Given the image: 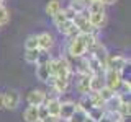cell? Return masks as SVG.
<instances>
[{
	"label": "cell",
	"instance_id": "obj_1",
	"mask_svg": "<svg viewBox=\"0 0 131 122\" xmlns=\"http://www.w3.org/2000/svg\"><path fill=\"white\" fill-rule=\"evenodd\" d=\"M67 52H69V55H71L72 59H82V57H85L87 49H85L84 39H82L80 34L71 38V41H69V44H67Z\"/></svg>",
	"mask_w": 131,
	"mask_h": 122
},
{
	"label": "cell",
	"instance_id": "obj_2",
	"mask_svg": "<svg viewBox=\"0 0 131 122\" xmlns=\"http://www.w3.org/2000/svg\"><path fill=\"white\" fill-rule=\"evenodd\" d=\"M128 65H129V59H126L123 55H112L110 54L108 59H106V70H113V72L121 73Z\"/></svg>",
	"mask_w": 131,
	"mask_h": 122
},
{
	"label": "cell",
	"instance_id": "obj_3",
	"mask_svg": "<svg viewBox=\"0 0 131 122\" xmlns=\"http://www.w3.org/2000/svg\"><path fill=\"white\" fill-rule=\"evenodd\" d=\"M2 99H3V108L8 109V111H15L20 104L21 96H20V93L16 89H8L2 95Z\"/></svg>",
	"mask_w": 131,
	"mask_h": 122
},
{
	"label": "cell",
	"instance_id": "obj_4",
	"mask_svg": "<svg viewBox=\"0 0 131 122\" xmlns=\"http://www.w3.org/2000/svg\"><path fill=\"white\" fill-rule=\"evenodd\" d=\"M103 80H105V86L116 93L118 88H120V85H121V81H123V77H121V73H118V72L105 70L103 72Z\"/></svg>",
	"mask_w": 131,
	"mask_h": 122
},
{
	"label": "cell",
	"instance_id": "obj_5",
	"mask_svg": "<svg viewBox=\"0 0 131 122\" xmlns=\"http://www.w3.org/2000/svg\"><path fill=\"white\" fill-rule=\"evenodd\" d=\"M26 101L30 106H43L46 103V91H43V89H31L26 95Z\"/></svg>",
	"mask_w": 131,
	"mask_h": 122
},
{
	"label": "cell",
	"instance_id": "obj_6",
	"mask_svg": "<svg viewBox=\"0 0 131 122\" xmlns=\"http://www.w3.org/2000/svg\"><path fill=\"white\" fill-rule=\"evenodd\" d=\"M90 54L95 57L98 62H100V65L106 70V59H108L110 54H108V51H106V47L103 46V44H102V42H97V46L92 49V52H90Z\"/></svg>",
	"mask_w": 131,
	"mask_h": 122
},
{
	"label": "cell",
	"instance_id": "obj_7",
	"mask_svg": "<svg viewBox=\"0 0 131 122\" xmlns=\"http://www.w3.org/2000/svg\"><path fill=\"white\" fill-rule=\"evenodd\" d=\"M52 46H54V36H52L51 33H48V31L39 33L38 34V49L39 51L48 52Z\"/></svg>",
	"mask_w": 131,
	"mask_h": 122
},
{
	"label": "cell",
	"instance_id": "obj_8",
	"mask_svg": "<svg viewBox=\"0 0 131 122\" xmlns=\"http://www.w3.org/2000/svg\"><path fill=\"white\" fill-rule=\"evenodd\" d=\"M89 23L92 24L93 29H102V28L106 24V13L102 11V13H89Z\"/></svg>",
	"mask_w": 131,
	"mask_h": 122
},
{
	"label": "cell",
	"instance_id": "obj_9",
	"mask_svg": "<svg viewBox=\"0 0 131 122\" xmlns=\"http://www.w3.org/2000/svg\"><path fill=\"white\" fill-rule=\"evenodd\" d=\"M74 111H75V103H72V101H66V103H62V101H61L59 119L69 122V119H71V116L74 114Z\"/></svg>",
	"mask_w": 131,
	"mask_h": 122
},
{
	"label": "cell",
	"instance_id": "obj_10",
	"mask_svg": "<svg viewBox=\"0 0 131 122\" xmlns=\"http://www.w3.org/2000/svg\"><path fill=\"white\" fill-rule=\"evenodd\" d=\"M57 31L62 33V34L69 36V38H74V36L79 34V29L75 28V24H74V21H71V20H66L64 23H61L59 26H56Z\"/></svg>",
	"mask_w": 131,
	"mask_h": 122
},
{
	"label": "cell",
	"instance_id": "obj_11",
	"mask_svg": "<svg viewBox=\"0 0 131 122\" xmlns=\"http://www.w3.org/2000/svg\"><path fill=\"white\" fill-rule=\"evenodd\" d=\"M90 77L92 75H79V80H77L75 88H77V91H79L82 96H85V95L90 93Z\"/></svg>",
	"mask_w": 131,
	"mask_h": 122
},
{
	"label": "cell",
	"instance_id": "obj_12",
	"mask_svg": "<svg viewBox=\"0 0 131 122\" xmlns=\"http://www.w3.org/2000/svg\"><path fill=\"white\" fill-rule=\"evenodd\" d=\"M39 106H28L23 112V119L26 122H39Z\"/></svg>",
	"mask_w": 131,
	"mask_h": 122
},
{
	"label": "cell",
	"instance_id": "obj_13",
	"mask_svg": "<svg viewBox=\"0 0 131 122\" xmlns=\"http://www.w3.org/2000/svg\"><path fill=\"white\" fill-rule=\"evenodd\" d=\"M46 111L49 116L52 117H59V109H61V99H46Z\"/></svg>",
	"mask_w": 131,
	"mask_h": 122
},
{
	"label": "cell",
	"instance_id": "obj_14",
	"mask_svg": "<svg viewBox=\"0 0 131 122\" xmlns=\"http://www.w3.org/2000/svg\"><path fill=\"white\" fill-rule=\"evenodd\" d=\"M102 88H105L103 75H92V77H90V91L98 93Z\"/></svg>",
	"mask_w": 131,
	"mask_h": 122
},
{
	"label": "cell",
	"instance_id": "obj_15",
	"mask_svg": "<svg viewBox=\"0 0 131 122\" xmlns=\"http://www.w3.org/2000/svg\"><path fill=\"white\" fill-rule=\"evenodd\" d=\"M49 68H48V64H41V65H36V78L43 83H46L49 80Z\"/></svg>",
	"mask_w": 131,
	"mask_h": 122
},
{
	"label": "cell",
	"instance_id": "obj_16",
	"mask_svg": "<svg viewBox=\"0 0 131 122\" xmlns=\"http://www.w3.org/2000/svg\"><path fill=\"white\" fill-rule=\"evenodd\" d=\"M116 112L120 114L121 117L128 119V117H129V114H131V103H129V99H125V98H123V101L120 103V106H118Z\"/></svg>",
	"mask_w": 131,
	"mask_h": 122
},
{
	"label": "cell",
	"instance_id": "obj_17",
	"mask_svg": "<svg viewBox=\"0 0 131 122\" xmlns=\"http://www.w3.org/2000/svg\"><path fill=\"white\" fill-rule=\"evenodd\" d=\"M44 10H46V15H49L52 18L56 13H59V11L62 10V8H61V2H59V0H49Z\"/></svg>",
	"mask_w": 131,
	"mask_h": 122
},
{
	"label": "cell",
	"instance_id": "obj_18",
	"mask_svg": "<svg viewBox=\"0 0 131 122\" xmlns=\"http://www.w3.org/2000/svg\"><path fill=\"white\" fill-rule=\"evenodd\" d=\"M89 99H90V103H92V108H97V109H105V101L100 98V95L95 91H90L89 93Z\"/></svg>",
	"mask_w": 131,
	"mask_h": 122
},
{
	"label": "cell",
	"instance_id": "obj_19",
	"mask_svg": "<svg viewBox=\"0 0 131 122\" xmlns=\"http://www.w3.org/2000/svg\"><path fill=\"white\" fill-rule=\"evenodd\" d=\"M87 7H89L87 0H72V2L69 3V8H72V10L75 11V15L85 11V10H87Z\"/></svg>",
	"mask_w": 131,
	"mask_h": 122
},
{
	"label": "cell",
	"instance_id": "obj_20",
	"mask_svg": "<svg viewBox=\"0 0 131 122\" xmlns=\"http://www.w3.org/2000/svg\"><path fill=\"white\" fill-rule=\"evenodd\" d=\"M89 116L85 111H82L80 108H77L75 106V111H74V114L71 116V119H69V122H87Z\"/></svg>",
	"mask_w": 131,
	"mask_h": 122
},
{
	"label": "cell",
	"instance_id": "obj_21",
	"mask_svg": "<svg viewBox=\"0 0 131 122\" xmlns=\"http://www.w3.org/2000/svg\"><path fill=\"white\" fill-rule=\"evenodd\" d=\"M87 116H89V119L92 120V122H100L102 119H103V116H105V109L92 108V109L87 112Z\"/></svg>",
	"mask_w": 131,
	"mask_h": 122
},
{
	"label": "cell",
	"instance_id": "obj_22",
	"mask_svg": "<svg viewBox=\"0 0 131 122\" xmlns=\"http://www.w3.org/2000/svg\"><path fill=\"white\" fill-rule=\"evenodd\" d=\"M41 51L39 49H31V51H25V62L28 64H36L39 59Z\"/></svg>",
	"mask_w": 131,
	"mask_h": 122
},
{
	"label": "cell",
	"instance_id": "obj_23",
	"mask_svg": "<svg viewBox=\"0 0 131 122\" xmlns=\"http://www.w3.org/2000/svg\"><path fill=\"white\" fill-rule=\"evenodd\" d=\"M31 49H38V34L28 36L25 41V51H31Z\"/></svg>",
	"mask_w": 131,
	"mask_h": 122
},
{
	"label": "cell",
	"instance_id": "obj_24",
	"mask_svg": "<svg viewBox=\"0 0 131 122\" xmlns=\"http://www.w3.org/2000/svg\"><path fill=\"white\" fill-rule=\"evenodd\" d=\"M77 108H80L82 111H85V112H89L90 109H92V103H90V99H89V96L85 95V96H82L80 99H79V103L75 104Z\"/></svg>",
	"mask_w": 131,
	"mask_h": 122
},
{
	"label": "cell",
	"instance_id": "obj_25",
	"mask_svg": "<svg viewBox=\"0 0 131 122\" xmlns=\"http://www.w3.org/2000/svg\"><path fill=\"white\" fill-rule=\"evenodd\" d=\"M87 11L89 13H102V11H105V5L100 2H92V3H89Z\"/></svg>",
	"mask_w": 131,
	"mask_h": 122
},
{
	"label": "cell",
	"instance_id": "obj_26",
	"mask_svg": "<svg viewBox=\"0 0 131 122\" xmlns=\"http://www.w3.org/2000/svg\"><path fill=\"white\" fill-rule=\"evenodd\" d=\"M98 95H100V98L106 103V101H110V99H112V98L115 96V91H112L110 88H106V86H105V88H102L100 91H98Z\"/></svg>",
	"mask_w": 131,
	"mask_h": 122
},
{
	"label": "cell",
	"instance_id": "obj_27",
	"mask_svg": "<svg viewBox=\"0 0 131 122\" xmlns=\"http://www.w3.org/2000/svg\"><path fill=\"white\" fill-rule=\"evenodd\" d=\"M8 20H10V11H8L7 7H2V8H0V26L7 24Z\"/></svg>",
	"mask_w": 131,
	"mask_h": 122
},
{
	"label": "cell",
	"instance_id": "obj_28",
	"mask_svg": "<svg viewBox=\"0 0 131 122\" xmlns=\"http://www.w3.org/2000/svg\"><path fill=\"white\" fill-rule=\"evenodd\" d=\"M66 20H67V18H66V15H64V11H62V10H61L59 13H56L54 16H52V21H54L56 26H59V24H61V23H64Z\"/></svg>",
	"mask_w": 131,
	"mask_h": 122
},
{
	"label": "cell",
	"instance_id": "obj_29",
	"mask_svg": "<svg viewBox=\"0 0 131 122\" xmlns=\"http://www.w3.org/2000/svg\"><path fill=\"white\" fill-rule=\"evenodd\" d=\"M52 57L48 54V52H44V51H41V54H39V59H38V62H36V65H41V64H48L49 60H51Z\"/></svg>",
	"mask_w": 131,
	"mask_h": 122
},
{
	"label": "cell",
	"instance_id": "obj_30",
	"mask_svg": "<svg viewBox=\"0 0 131 122\" xmlns=\"http://www.w3.org/2000/svg\"><path fill=\"white\" fill-rule=\"evenodd\" d=\"M62 11H64V15H66V18H67V20H71V21H72V20H74V18H75V11H74V10H72V8H69V7H67V8H64V10H62Z\"/></svg>",
	"mask_w": 131,
	"mask_h": 122
},
{
	"label": "cell",
	"instance_id": "obj_31",
	"mask_svg": "<svg viewBox=\"0 0 131 122\" xmlns=\"http://www.w3.org/2000/svg\"><path fill=\"white\" fill-rule=\"evenodd\" d=\"M38 112H39V120H43L44 117H48L49 114H48V111H46V106H39V109H38Z\"/></svg>",
	"mask_w": 131,
	"mask_h": 122
},
{
	"label": "cell",
	"instance_id": "obj_32",
	"mask_svg": "<svg viewBox=\"0 0 131 122\" xmlns=\"http://www.w3.org/2000/svg\"><path fill=\"white\" fill-rule=\"evenodd\" d=\"M39 122H59V117L48 116V117H44V119H43V120H39Z\"/></svg>",
	"mask_w": 131,
	"mask_h": 122
},
{
	"label": "cell",
	"instance_id": "obj_33",
	"mask_svg": "<svg viewBox=\"0 0 131 122\" xmlns=\"http://www.w3.org/2000/svg\"><path fill=\"white\" fill-rule=\"evenodd\" d=\"M115 2H116V0H100V3H103L105 7H106V5H113Z\"/></svg>",
	"mask_w": 131,
	"mask_h": 122
},
{
	"label": "cell",
	"instance_id": "obj_34",
	"mask_svg": "<svg viewBox=\"0 0 131 122\" xmlns=\"http://www.w3.org/2000/svg\"><path fill=\"white\" fill-rule=\"evenodd\" d=\"M0 109H3V99H2V93H0Z\"/></svg>",
	"mask_w": 131,
	"mask_h": 122
},
{
	"label": "cell",
	"instance_id": "obj_35",
	"mask_svg": "<svg viewBox=\"0 0 131 122\" xmlns=\"http://www.w3.org/2000/svg\"><path fill=\"white\" fill-rule=\"evenodd\" d=\"M2 7H5V0H0V8Z\"/></svg>",
	"mask_w": 131,
	"mask_h": 122
},
{
	"label": "cell",
	"instance_id": "obj_36",
	"mask_svg": "<svg viewBox=\"0 0 131 122\" xmlns=\"http://www.w3.org/2000/svg\"><path fill=\"white\" fill-rule=\"evenodd\" d=\"M89 3H92V2H100V0H87Z\"/></svg>",
	"mask_w": 131,
	"mask_h": 122
}]
</instances>
